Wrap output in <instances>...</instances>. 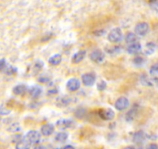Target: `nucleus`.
<instances>
[{"instance_id":"nucleus-1","label":"nucleus","mask_w":158,"mask_h":149,"mask_svg":"<svg viewBox=\"0 0 158 149\" xmlns=\"http://www.w3.org/2000/svg\"><path fill=\"white\" fill-rule=\"evenodd\" d=\"M123 35L122 30L118 27L112 29L108 35V40L111 43H119L123 40Z\"/></svg>"},{"instance_id":"nucleus-2","label":"nucleus","mask_w":158,"mask_h":149,"mask_svg":"<svg viewBox=\"0 0 158 149\" xmlns=\"http://www.w3.org/2000/svg\"><path fill=\"white\" fill-rule=\"evenodd\" d=\"M25 138L31 144H37L40 141L41 135L36 130H30L27 134Z\"/></svg>"},{"instance_id":"nucleus-3","label":"nucleus","mask_w":158,"mask_h":149,"mask_svg":"<svg viewBox=\"0 0 158 149\" xmlns=\"http://www.w3.org/2000/svg\"><path fill=\"white\" fill-rule=\"evenodd\" d=\"M98 113L100 118L104 121H111L115 117V113L112 109H101Z\"/></svg>"},{"instance_id":"nucleus-4","label":"nucleus","mask_w":158,"mask_h":149,"mask_svg":"<svg viewBox=\"0 0 158 149\" xmlns=\"http://www.w3.org/2000/svg\"><path fill=\"white\" fill-rule=\"evenodd\" d=\"M149 32V24L146 22H141L135 27V33L139 36H145Z\"/></svg>"},{"instance_id":"nucleus-5","label":"nucleus","mask_w":158,"mask_h":149,"mask_svg":"<svg viewBox=\"0 0 158 149\" xmlns=\"http://www.w3.org/2000/svg\"><path fill=\"white\" fill-rule=\"evenodd\" d=\"M56 125L60 130H66L74 127V122L70 119H60L57 121Z\"/></svg>"},{"instance_id":"nucleus-6","label":"nucleus","mask_w":158,"mask_h":149,"mask_svg":"<svg viewBox=\"0 0 158 149\" xmlns=\"http://www.w3.org/2000/svg\"><path fill=\"white\" fill-rule=\"evenodd\" d=\"M129 105H130V102H129L128 99L127 97H120L116 100L115 103V107L117 110L123 111L128 108Z\"/></svg>"},{"instance_id":"nucleus-7","label":"nucleus","mask_w":158,"mask_h":149,"mask_svg":"<svg viewBox=\"0 0 158 149\" xmlns=\"http://www.w3.org/2000/svg\"><path fill=\"white\" fill-rule=\"evenodd\" d=\"M96 77L92 73H86L81 76V81L85 86H92L95 84Z\"/></svg>"},{"instance_id":"nucleus-8","label":"nucleus","mask_w":158,"mask_h":149,"mask_svg":"<svg viewBox=\"0 0 158 149\" xmlns=\"http://www.w3.org/2000/svg\"><path fill=\"white\" fill-rule=\"evenodd\" d=\"M90 59L95 63H101L104 61L105 54L101 50H95L90 54Z\"/></svg>"},{"instance_id":"nucleus-9","label":"nucleus","mask_w":158,"mask_h":149,"mask_svg":"<svg viewBox=\"0 0 158 149\" xmlns=\"http://www.w3.org/2000/svg\"><path fill=\"white\" fill-rule=\"evenodd\" d=\"M67 89L71 92L77 91L80 88V81L76 78H72L68 81L66 84Z\"/></svg>"},{"instance_id":"nucleus-10","label":"nucleus","mask_w":158,"mask_h":149,"mask_svg":"<svg viewBox=\"0 0 158 149\" xmlns=\"http://www.w3.org/2000/svg\"><path fill=\"white\" fill-rule=\"evenodd\" d=\"M71 99L70 97L66 96H60L57 98L56 100V105L60 107H64V106H68L71 103Z\"/></svg>"},{"instance_id":"nucleus-11","label":"nucleus","mask_w":158,"mask_h":149,"mask_svg":"<svg viewBox=\"0 0 158 149\" xmlns=\"http://www.w3.org/2000/svg\"><path fill=\"white\" fill-rule=\"evenodd\" d=\"M86 55V51L82 50V51H79L77 53L73 55L72 58H71V62L74 64H77L79 62H81V61H83V59L85 58Z\"/></svg>"},{"instance_id":"nucleus-12","label":"nucleus","mask_w":158,"mask_h":149,"mask_svg":"<svg viewBox=\"0 0 158 149\" xmlns=\"http://www.w3.org/2000/svg\"><path fill=\"white\" fill-rule=\"evenodd\" d=\"M40 130H41V134L44 136H50L54 132V126L51 124H46L42 126Z\"/></svg>"},{"instance_id":"nucleus-13","label":"nucleus","mask_w":158,"mask_h":149,"mask_svg":"<svg viewBox=\"0 0 158 149\" xmlns=\"http://www.w3.org/2000/svg\"><path fill=\"white\" fill-rule=\"evenodd\" d=\"M141 49H142V46H141L140 44L138 43V42H135V43L132 44V45H130L128 47V48H127V52L129 54H135L139 53L141 51Z\"/></svg>"},{"instance_id":"nucleus-14","label":"nucleus","mask_w":158,"mask_h":149,"mask_svg":"<svg viewBox=\"0 0 158 149\" xmlns=\"http://www.w3.org/2000/svg\"><path fill=\"white\" fill-rule=\"evenodd\" d=\"M146 135L143 131H137L133 134V142L136 143V144H141L145 141Z\"/></svg>"},{"instance_id":"nucleus-15","label":"nucleus","mask_w":158,"mask_h":149,"mask_svg":"<svg viewBox=\"0 0 158 149\" xmlns=\"http://www.w3.org/2000/svg\"><path fill=\"white\" fill-rule=\"evenodd\" d=\"M31 144L26 138H22L16 144V149H30Z\"/></svg>"},{"instance_id":"nucleus-16","label":"nucleus","mask_w":158,"mask_h":149,"mask_svg":"<svg viewBox=\"0 0 158 149\" xmlns=\"http://www.w3.org/2000/svg\"><path fill=\"white\" fill-rule=\"evenodd\" d=\"M29 92H30V95L33 98H38L40 96V94L42 93V89L38 86H32Z\"/></svg>"},{"instance_id":"nucleus-17","label":"nucleus","mask_w":158,"mask_h":149,"mask_svg":"<svg viewBox=\"0 0 158 149\" xmlns=\"http://www.w3.org/2000/svg\"><path fill=\"white\" fill-rule=\"evenodd\" d=\"M61 61H62L61 55L59 54H54V55L51 56V57H50L49 60H48V62H49L51 65L55 66V65H58L61 62Z\"/></svg>"},{"instance_id":"nucleus-18","label":"nucleus","mask_w":158,"mask_h":149,"mask_svg":"<svg viewBox=\"0 0 158 149\" xmlns=\"http://www.w3.org/2000/svg\"><path fill=\"white\" fill-rule=\"evenodd\" d=\"M27 90V87L25 85H18L16 86L13 89V92L15 95H22V94L25 93Z\"/></svg>"},{"instance_id":"nucleus-19","label":"nucleus","mask_w":158,"mask_h":149,"mask_svg":"<svg viewBox=\"0 0 158 149\" xmlns=\"http://www.w3.org/2000/svg\"><path fill=\"white\" fill-rule=\"evenodd\" d=\"M155 49H156V45H155L154 43L153 42H150V43H147L146 45V48L145 51H144V53L147 55H150V54H152L155 51Z\"/></svg>"},{"instance_id":"nucleus-20","label":"nucleus","mask_w":158,"mask_h":149,"mask_svg":"<svg viewBox=\"0 0 158 149\" xmlns=\"http://www.w3.org/2000/svg\"><path fill=\"white\" fill-rule=\"evenodd\" d=\"M125 40L127 44H133L137 40V36L133 33H128L125 37Z\"/></svg>"},{"instance_id":"nucleus-21","label":"nucleus","mask_w":158,"mask_h":149,"mask_svg":"<svg viewBox=\"0 0 158 149\" xmlns=\"http://www.w3.org/2000/svg\"><path fill=\"white\" fill-rule=\"evenodd\" d=\"M68 138V134L65 132H60V133L57 134L55 137V140L57 142L60 143H64L67 141Z\"/></svg>"},{"instance_id":"nucleus-22","label":"nucleus","mask_w":158,"mask_h":149,"mask_svg":"<svg viewBox=\"0 0 158 149\" xmlns=\"http://www.w3.org/2000/svg\"><path fill=\"white\" fill-rule=\"evenodd\" d=\"M136 113H137V109L135 107H133V109H130L128 113H127V115H126V119H127V121H129V122L133 121L135 118V117H136Z\"/></svg>"},{"instance_id":"nucleus-23","label":"nucleus","mask_w":158,"mask_h":149,"mask_svg":"<svg viewBox=\"0 0 158 149\" xmlns=\"http://www.w3.org/2000/svg\"><path fill=\"white\" fill-rule=\"evenodd\" d=\"M7 130L10 132H19L21 130V127L18 123H14V124H12Z\"/></svg>"},{"instance_id":"nucleus-24","label":"nucleus","mask_w":158,"mask_h":149,"mask_svg":"<svg viewBox=\"0 0 158 149\" xmlns=\"http://www.w3.org/2000/svg\"><path fill=\"white\" fill-rule=\"evenodd\" d=\"M75 117H77V118H80V119H81V118L85 116V109H84V108H77V109L75 110Z\"/></svg>"},{"instance_id":"nucleus-25","label":"nucleus","mask_w":158,"mask_h":149,"mask_svg":"<svg viewBox=\"0 0 158 149\" xmlns=\"http://www.w3.org/2000/svg\"><path fill=\"white\" fill-rule=\"evenodd\" d=\"M11 113V110L5 106L4 105H0V115L2 116H6Z\"/></svg>"},{"instance_id":"nucleus-26","label":"nucleus","mask_w":158,"mask_h":149,"mask_svg":"<svg viewBox=\"0 0 158 149\" xmlns=\"http://www.w3.org/2000/svg\"><path fill=\"white\" fill-rule=\"evenodd\" d=\"M16 71H17L16 68H15V67H13V66L8 67V68H6V70H5V73L6 74H8V75H12V74H14L15 73H16Z\"/></svg>"},{"instance_id":"nucleus-27","label":"nucleus","mask_w":158,"mask_h":149,"mask_svg":"<svg viewBox=\"0 0 158 149\" xmlns=\"http://www.w3.org/2000/svg\"><path fill=\"white\" fill-rule=\"evenodd\" d=\"M150 74H152V75H156V74H158V63L154 64V65H153L151 67H150Z\"/></svg>"},{"instance_id":"nucleus-28","label":"nucleus","mask_w":158,"mask_h":149,"mask_svg":"<svg viewBox=\"0 0 158 149\" xmlns=\"http://www.w3.org/2000/svg\"><path fill=\"white\" fill-rule=\"evenodd\" d=\"M106 86H107V84H106V82L102 80V81H100L99 83H98V85H97V89L99 91H103L106 89Z\"/></svg>"},{"instance_id":"nucleus-29","label":"nucleus","mask_w":158,"mask_h":149,"mask_svg":"<svg viewBox=\"0 0 158 149\" xmlns=\"http://www.w3.org/2000/svg\"><path fill=\"white\" fill-rule=\"evenodd\" d=\"M133 63L136 65H141L144 63V59L142 57H136L133 59Z\"/></svg>"},{"instance_id":"nucleus-30","label":"nucleus","mask_w":158,"mask_h":149,"mask_svg":"<svg viewBox=\"0 0 158 149\" xmlns=\"http://www.w3.org/2000/svg\"><path fill=\"white\" fill-rule=\"evenodd\" d=\"M150 7L155 11L158 12V0H151Z\"/></svg>"},{"instance_id":"nucleus-31","label":"nucleus","mask_w":158,"mask_h":149,"mask_svg":"<svg viewBox=\"0 0 158 149\" xmlns=\"http://www.w3.org/2000/svg\"><path fill=\"white\" fill-rule=\"evenodd\" d=\"M141 82H142L143 84L145 85V86H151L152 85L150 81L148 79V78H147L146 75H143V77L141 78Z\"/></svg>"},{"instance_id":"nucleus-32","label":"nucleus","mask_w":158,"mask_h":149,"mask_svg":"<svg viewBox=\"0 0 158 149\" xmlns=\"http://www.w3.org/2000/svg\"><path fill=\"white\" fill-rule=\"evenodd\" d=\"M6 67V60L5 59H1L0 60V71L3 70Z\"/></svg>"},{"instance_id":"nucleus-33","label":"nucleus","mask_w":158,"mask_h":149,"mask_svg":"<svg viewBox=\"0 0 158 149\" xmlns=\"http://www.w3.org/2000/svg\"><path fill=\"white\" fill-rule=\"evenodd\" d=\"M38 80H39V82H40V83H46V82H49V78L48 77H46V76H40L39 79H38Z\"/></svg>"},{"instance_id":"nucleus-34","label":"nucleus","mask_w":158,"mask_h":149,"mask_svg":"<svg viewBox=\"0 0 158 149\" xmlns=\"http://www.w3.org/2000/svg\"><path fill=\"white\" fill-rule=\"evenodd\" d=\"M44 66L43 62H36V64H35V68H37V69H40L42 68V67Z\"/></svg>"},{"instance_id":"nucleus-35","label":"nucleus","mask_w":158,"mask_h":149,"mask_svg":"<svg viewBox=\"0 0 158 149\" xmlns=\"http://www.w3.org/2000/svg\"><path fill=\"white\" fill-rule=\"evenodd\" d=\"M147 149H158V146L156 144H149Z\"/></svg>"},{"instance_id":"nucleus-36","label":"nucleus","mask_w":158,"mask_h":149,"mask_svg":"<svg viewBox=\"0 0 158 149\" xmlns=\"http://www.w3.org/2000/svg\"><path fill=\"white\" fill-rule=\"evenodd\" d=\"M34 149H47V147H44V146L39 145V146H36V147H35Z\"/></svg>"},{"instance_id":"nucleus-37","label":"nucleus","mask_w":158,"mask_h":149,"mask_svg":"<svg viewBox=\"0 0 158 149\" xmlns=\"http://www.w3.org/2000/svg\"><path fill=\"white\" fill-rule=\"evenodd\" d=\"M63 149H75V148H74V147L71 145H67V146H65Z\"/></svg>"},{"instance_id":"nucleus-38","label":"nucleus","mask_w":158,"mask_h":149,"mask_svg":"<svg viewBox=\"0 0 158 149\" xmlns=\"http://www.w3.org/2000/svg\"><path fill=\"white\" fill-rule=\"evenodd\" d=\"M123 149H135V148L133 147H132V146H129V147H125V148H123Z\"/></svg>"},{"instance_id":"nucleus-39","label":"nucleus","mask_w":158,"mask_h":149,"mask_svg":"<svg viewBox=\"0 0 158 149\" xmlns=\"http://www.w3.org/2000/svg\"><path fill=\"white\" fill-rule=\"evenodd\" d=\"M155 82H156V84H157L158 85V78L157 79H155Z\"/></svg>"}]
</instances>
